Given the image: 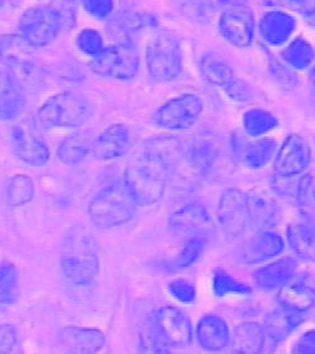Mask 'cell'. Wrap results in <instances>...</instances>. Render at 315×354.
Returning <instances> with one entry per match:
<instances>
[{
  "instance_id": "obj_1",
  "label": "cell",
  "mask_w": 315,
  "mask_h": 354,
  "mask_svg": "<svg viewBox=\"0 0 315 354\" xmlns=\"http://www.w3.org/2000/svg\"><path fill=\"white\" fill-rule=\"evenodd\" d=\"M168 171V165L144 151L129 160L124 182L138 205L149 207L163 198Z\"/></svg>"
},
{
  "instance_id": "obj_2",
  "label": "cell",
  "mask_w": 315,
  "mask_h": 354,
  "mask_svg": "<svg viewBox=\"0 0 315 354\" xmlns=\"http://www.w3.org/2000/svg\"><path fill=\"white\" fill-rule=\"evenodd\" d=\"M60 268L68 282L84 286L98 274L99 256L95 243L86 230L78 228L68 234L61 248Z\"/></svg>"
},
{
  "instance_id": "obj_3",
  "label": "cell",
  "mask_w": 315,
  "mask_h": 354,
  "mask_svg": "<svg viewBox=\"0 0 315 354\" xmlns=\"http://www.w3.org/2000/svg\"><path fill=\"white\" fill-rule=\"evenodd\" d=\"M137 205L125 182H119L99 192L88 212L95 227L111 230L128 223L135 214Z\"/></svg>"
},
{
  "instance_id": "obj_4",
  "label": "cell",
  "mask_w": 315,
  "mask_h": 354,
  "mask_svg": "<svg viewBox=\"0 0 315 354\" xmlns=\"http://www.w3.org/2000/svg\"><path fill=\"white\" fill-rule=\"evenodd\" d=\"M92 106L77 93L64 92L48 99L39 111V122L46 129H72L90 118Z\"/></svg>"
},
{
  "instance_id": "obj_5",
  "label": "cell",
  "mask_w": 315,
  "mask_h": 354,
  "mask_svg": "<svg viewBox=\"0 0 315 354\" xmlns=\"http://www.w3.org/2000/svg\"><path fill=\"white\" fill-rule=\"evenodd\" d=\"M146 64L151 77L158 82H171L178 78L183 66L179 41L171 34H157L148 46Z\"/></svg>"
},
{
  "instance_id": "obj_6",
  "label": "cell",
  "mask_w": 315,
  "mask_h": 354,
  "mask_svg": "<svg viewBox=\"0 0 315 354\" xmlns=\"http://www.w3.org/2000/svg\"><path fill=\"white\" fill-rule=\"evenodd\" d=\"M203 112V103L194 94H183L160 105L153 117L154 123L169 131H185L195 124Z\"/></svg>"
},
{
  "instance_id": "obj_7",
  "label": "cell",
  "mask_w": 315,
  "mask_h": 354,
  "mask_svg": "<svg viewBox=\"0 0 315 354\" xmlns=\"http://www.w3.org/2000/svg\"><path fill=\"white\" fill-rule=\"evenodd\" d=\"M63 18L57 9L50 7L32 8L20 18L21 37L33 46L50 44L59 34Z\"/></svg>"
},
{
  "instance_id": "obj_8",
  "label": "cell",
  "mask_w": 315,
  "mask_h": 354,
  "mask_svg": "<svg viewBox=\"0 0 315 354\" xmlns=\"http://www.w3.org/2000/svg\"><path fill=\"white\" fill-rule=\"evenodd\" d=\"M10 139L15 156L26 165L41 167L48 163L49 147L32 119L20 120L14 125Z\"/></svg>"
},
{
  "instance_id": "obj_9",
  "label": "cell",
  "mask_w": 315,
  "mask_h": 354,
  "mask_svg": "<svg viewBox=\"0 0 315 354\" xmlns=\"http://www.w3.org/2000/svg\"><path fill=\"white\" fill-rule=\"evenodd\" d=\"M139 68V57L129 46L103 48L92 62L93 72L113 79L128 80L133 78Z\"/></svg>"
},
{
  "instance_id": "obj_10",
  "label": "cell",
  "mask_w": 315,
  "mask_h": 354,
  "mask_svg": "<svg viewBox=\"0 0 315 354\" xmlns=\"http://www.w3.org/2000/svg\"><path fill=\"white\" fill-rule=\"evenodd\" d=\"M171 234L187 241L204 239L214 232V222L202 204H188L173 213L169 219Z\"/></svg>"
},
{
  "instance_id": "obj_11",
  "label": "cell",
  "mask_w": 315,
  "mask_h": 354,
  "mask_svg": "<svg viewBox=\"0 0 315 354\" xmlns=\"http://www.w3.org/2000/svg\"><path fill=\"white\" fill-rule=\"evenodd\" d=\"M218 221L231 236L243 234L250 225L249 198L239 189H227L218 203Z\"/></svg>"
},
{
  "instance_id": "obj_12",
  "label": "cell",
  "mask_w": 315,
  "mask_h": 354,
  "mask_svg": "<svg viewBox=\"0 0 315 354\" xmlns=\"http://www.w3.org/2000/svg\"><path fill=\"white\" fill-rule=\"evenodd\" d=\"M153 327L168 348H187L193 341L189 318L175 307H163L158 310Z\"/></svg>"
},
{
  "instance_id": "obj_13",
  "label": "cell",
  "mask_w": 315,
  "mask_h": 354,
  "mask_svg": "<svg viewBox=\"0 0 315 354\" xmlns=\"http://www.w3.org/2000/svg\"><path fill=\"white\" fill-rule=\"evenodd\" d=\"M310 160L312 151L308 142L298 134H290L276 151L274 171L278 177H298L308 168Z\"/></svg>"
},
{
  "instance_id": "obj_14",
  "label": "cell",
  "mask_w": 315,
  "mask_h": 354,
  "mask_svg": "<svg viewBox=\"0 0 315 354\" xmlns=\"http://www.w3.org/2000/svg\"><path fill=\"white\" fill-rule=\"evenodd\" d=\"M220 33L236 48L249 46L254 35V18L247 8L239 7L224 12L219 21Z\"/></svg>"
},
{
  "instance_id": "obj_15",
  "label": "cell",
  "mask_w": 315,
  "mask_h": 354,
  "mask_svg": "<svg viewBox=\"0 0 315 354\" xmlns=\"http://www.w3.org/2000/svg\"><path fill=\"white\" fill-rule=\"evenodd\" d=\"M131 145L129 128L124 124L112 125L93 142L92 151L99 160H114L125 156Z\"/></svg>"
},
{
  "instance_id": "obj_16",
  "label": "cell",
  "mask_w": 315,
  "mask_h": 354,
  "mask_svg": "<svg viewBox=\"0 0 315 354\" xmlns=\"http://www.w3.org/2000/svg\"><path fill=\"white\" fill-rule=\"evenodd\" d=\"M298 262L292 257H284L268 263L253 273V281L258 288L264 290H279L293 281L298 272Z\"/></svg>"
},
{
  "instance_id": "obj_17",
  "label": "cell",
  "mask_w": 315,
  "mask_h": 354,
  "mask_svg": "<svg viewBox=\"0 0 315 354\" xmlns=\"http://www.w3.org/2000/svg\"><path fill=\"white\" fill-rule=\"evenodd\" d=\"M285 250V241L280 234L271 230H260L244 247L242 261L247 264L271 261Z\"/></svg>"
},
{
  "instance_id": "obj_18",
  "label": "cell",
  "mask_w": 315,
  "mask_h": 354,
  "mask_svg": "<svg viewBox=\"0 0 315 354\" xmlns=\"http://www.w3.org/2000/svg\"><path fill=\"white\" fill-rule=\"evenodd\" d=\"M305 313L293 312L288 309H276L273 310L265 319L264 332L267 338V346L270 348L278 347L280 343L285 341L289 335L294 332L302 324Z\"/></svg>"
},
{
  "instance_id": "obj_19",
  "label": "cell",
  "mask_w": 315,
  "mask_h": 354,
  "mask_svg": "<svg viewBox=\"0 0 315 354\" xmlns=\"http://www.w3.org/2000/svg\"><path fill=\"white\" fill-rule=\"evenodd\" d=\"M195 335L199 346L209 352H222L230 343L229 327L218 315H204L198 323Z\"/></svg>"
},
{
  "instance_id": "obj_20",
  "label": "cell",
  "mask_w": 315,
  "mask_h": 354,
  "mask_svg": "<svg viewBox=\"0 0 315 354\" xmlns=\"http://www.w3.org/2000/svg\"><path fill=\"white\" fill-rule=\"evenodd\" d=\"M61 347L74 353H97L104 347L105 335L98 329L66 327L58 335Z\"/></svg>"
},
{
  "instance_id": "obj_21",
  "label": "cell",
  "mask_w": 315,
  "mask_h": 354,
  "mask_svg": "<svg viewBox=\"0 0 315 354\" xmlns=\"http://www.w3.org/2000/svg\"><path fill=\"white\" fill-rule=\"evenodd\" d=\"M280 308L307 313L315 307V287L308 279L289 282L276 295Z\"/></svg>"
},
{
  "instance_id": "obj_22",
  "label": "cell",
  "mask_w": 315,
  "mask_h": 354,
  "mask_svg": "<svg viewBox=\"0 0 315 354\" xmlns=\"http://www.w3.org/2000/svg\"><path fill=\"white\" fill-rule=\"evenodd\" d=\"M26 106L24 95L12 73L0 69V119L14 120Z\"/></svg>"
},
{
  "instance_id": "obj_23",
  "label": "cell",
  "mask_w": 315,
  "mask_h": 354,
  "mask_svg": "<svg viewBox=\"0 0 315 354\" xmlns=\"http://www.w3.org/2000/svg\"><path fill=\"white\" fill-rule=\"evenodd\" d=\"M230 343L236 353H262L267 348L264 328L256 322H244L236 326Z\"/></svg>"
},
{
  "instance_id": "obj_24",
  "label": "cell",
  "mask_w": 315,
  "mask_h": 354,
  "mask_svg": "<svg viewBox=\"0 0 315 354\" xmlns=\"http://www.w3.org/2000/svg\"><path fill=\"white\" fill-rule=\"evenodd\" d=\"M290 250L304 261L315 262V222L303 219L290 224L287 230Z\"/></svg>"
},
{
  "instance_id": "obj_25",
  "label": "cell",
  "mask_w": 315,
  "mask_h": 354,
  "mask_svg": "<svg viewBox=\"0 0 315 354\" xmlns=\"http://www.w3.org/2000/svg\"><path fill=\"white\" fill-rule=\"evenodd\" d=\"M296 29V19L284 12H270L260 20L259 32L273 46L284 44Z\"/></svg>"
},
{
  "instance_id": "obj_26",
  "label": "cell",
  "mask_w": 315,
  "mask_h": 354,
  "mask_svg": "<svg viewBox=\"0 0 315 354\" xmlns=\"http://www.w3.org/2000/svg\"><path fill=\"white\" fill-rule=\"evenodd\" d=\"M248 198L250 225L258 230H268L279 222L280 212L274 201L262 196H248Z\"/></svg>"
},
{
  "instance_id": "obj_27",
  "label": "cell",
  "mask_w": 315,
  "mask_h": 354,
  "mask_svg": "<svg viewBox=\"0 0 315 354\" xmlns=\"http://www.w3.org/2000/svg\"><path fill=\"white\" fill-rule=\"evenodd\" d=\"M144 151L162 160L168 167H171L183 158L185 148L180 139L174 138V137H162V138L151 139L149 142H146Z\"/></svg>"
},
{
  "instance_id": "obj_28",
  "label": "cell",
  "mask_w": 315,
  "mask_h": 354,
  "mask_svg": "<svg viewBox=\"0 0 315 354\" xmlns=\"http://www.w3.org/2000/svg\"><path fill=\"white\" fill-rule=\"evenodd\" d=\"M200 69L205 80L214 86L225 88L236 79L231 66L216 54L204 55Z\"/></svg>"
},
{
  "instance_id": "obj_29",
  "label": "cell",
  "mask_w": 315,
  "mask_h": 354,
  "mask_svg": "<svg viewBox=\"0 0 315 354\" xmlns=\"http://www.w3.org/2000/svg\"><path fill=\"white\" fill-rule=\"evenodd\" d=\"M278 145L273 139L262 138L245 147L243 153L244 163L250 169H262L276 157Z\"/></svg>"
},
{
  "instance_id": "obj_30",
  "label": "cell",
  "mask_w": 315,
  "mask_h": 354,
  "mask_svg": "<svg viewBox=\"0 0 315 354\" xmlns=\"http://www.w3.org/2000/svg\"><path fill=\"white\" fill-rule=\"evenodd\" d=\"M33 197V180L24 174L10 178L4 187V201L10 207L24 205L29 203Z\"/></svg>"
},
{
  "instance_id": "obj_31",
  "label": "cell",
  "mask_w": 315,
  "mask_h": 354,
  "mask_svg": "<svg viewBox=\"0 0 315 354\" xmlns=\"http://www.w3.org/2000/svg\"><path fill=\"white\" fill-rule=\"evenodd\" d=\"M92 147L93 143L89 142L88 137L77 134L63 140L58 149V156L64 165H78L88 157L92 151Z\"/></svg>"
},
{
  "instance_id": "obj_32",
  "label": "cell",
  "mask_w": 315,
  "mask_h": 354,
  "mask_svg": "<svg viewBox=\"0 0 315 354\" xmlns=\"http://www.w3.org/2000/svg\"><path fill=\"white\" fill-rule=\"evenodd\" d=\"M244 129L250 137H260L276 129L278 119L274 114L264 109H251L243 117Z\"/></svg>"
},
{
  "instance_id": "obj_33",
  "label": "cell",
  "mask_w": 315,
  "mask_h": 354,
  "mask_svg": "<svg viewBox=\"0 0 315 354\" xmlns=\"http://www.w3.org/2000/svg\"><path fill=\"white\" fill-rule=\"evenodd\" d=\"M284 60L294 69L302 71L310 66L314 59V49L303 38H296L283 52Z\"/></svg>"
},
{
  "instance_id": "obj_34",
  "label": "cell",
  "mask_w": 315,
  "mask_h": 354,
  "mask_svg": "<svg viewBox=\"0 0 315 354\" xmlns=\"http://www.w3.org/2000/svg\"><path fill=\"white\" fill-rule=\"evenodd\" d=\"M219 154V147L213 139H199L191 148V162L199 171H208L216 165Z\"/></svg>"
},
{
  "instance_id": "obj_35",
  "label": "cell",
  "mask_w": 315,
  "mask_h": 354,
  "mask_svg": "<svg viewBox=\"0 0 315 354\" xmlns=\"http://www.w3.org/2000/svg\"><path fill=\"white\" fill-rule=\"evenodd\" d=\"M213 292L217 297L248 295L251 293L249 286L236 279L223 269H217L213 274Z\"/></svg>"
},
{
  "instance_id": "obj_36",
  "label": "cell",
  "mask_w": 315,
  "mask_h": 354,
  "mask_svg": "<svg viewBox=\"0 0 315 354\" xmlns=\"http://www.w3.org/2000/svg\"><path fill=\"white\" fill-rule=\"evenodd\" d=\"M18 297V272L13 263L0 264V302L10 304Z\"/></svg>"
},
{
  "instance_id": "obj_37",
  "label": "cell",
  "mask_w": 315,
  "mask_h": 354,
  "mask_svg": "<svg viewBox=\"0 0 315 354\" xmlns=\"http://www.w3.org/2000/svg\"><path fill=\"white\" fill-rule=\"evenodd\" d=\"M30 48L33 46L23 37H7L0 43V54L9 63L18 64L30 54Z\"/></svg>"
},
{
  "instance_id": "obj_38",
  "label": "cell",
  "mask_w": 315,
  "mask_h": 354,
  "mask_svg": "<svg viewBox=\"0 0 315 354\" xmlns=\"http://www.w3.org/2000/svg\"><path fill=\"white\" fill-rule=\"evenodd\" d=\"M204 239H191L187 241V244L182 252L178 254L174 261L171 262V267L174 269L188 268L193 263L197 261L204 250Z\"/></svg>"
},
{
  "instance_id": "obj_39",
  "label": "cell",
  "mask_w": 315,
  "mask_h": 354,
  "mask_svg": "<svg viewBox=\"0 0 315 354\" xmlns=\"http://www.w3.org/2000/svg\"><path fill=\"white\" fill-rule=\"evenodd\" d=\"M79 49L89 55H98L103 50V38L94 29H84L77 38Z\"/></svg>"
},
{
  "instance_id": "obj_40",
  "label": "cell",
  "mask_w": 315,
  "mask_h": 354,
  "mask_svg": "<svg viewBox=\"0 0 315 354\" xmlns=\"http://www.w3.org/2000/svg\"><path fill=\"white\" fill-rule=\"evenodd\" d=\"M168 290L173 298L180 303H193L197 298V289L187 279H175L168 284Z\"/></svg>"
},
{
  "instance_id": "obj_41",
  "label": "cell",
  "mask_w": 315,
  "mask_h": 354,
  "mask_svg": "<svg viewBox=\"0 0 315 354\" xmlns=\"http://www.w3.org/2000/svg\"><path fill=\"white\" fill-rule=\"evenodd\" d=\"M83 6L88 13L97 18H105L112 13L114 0H83Z\"/></svg>"
},
{
  "instance_id": "obj_42",
  "label": "cell",
  "mask_w": 315,
  "mask_h": 354,
  "mask_svg": "<svg viewBox=\"0 0 315 354\" xmlns=\"http://www.w3.org/2000/svg\"><path fill=\"white\" fill-rule=\"evenodd\" d=\"M18 346V335L12 326H0V353L13 352Z\"/></svg>"
},
{
  "instance_id": "obj_43",
  "label": "cell",
  "mask_w": 315,
  "mask_h": 354,
  "mask_svg": "<svg viewBox=\"0 0 315 354\" xmlns=\"http://www.w3.org/2000/svg\"><path fill=\"white\" fill-rule=\"evenodd\" d=\"M225 91L236 102H247L251 97V91L239 79H234L230 84L225 86Z\"/></svg>"
},
{
  "instance_id": "obj_44",
  "label": "cell",
  "mask_w": 315,
  "mask_h": 354,
  "mask_svg": "<svg viewBox=\"0 0 315 354\" xmlns=\"http://www.w3.org/2000/svg\"><path fill=\"white\" fill-rule=\"evenodd\" d=\"M294 353L315 354V329L305 332L293 346Z\"/></svg>"
},
{
  "instance_id": "obj_45",
  "label": "cell",
  "mask_w": 315,
  "mask_h": 354,
  "mask_svg": "<svg viewBox=\"0 0 315 354\" xmlns=\"http://www.w3.org/2000/svg\"><path fill=\"white\" fill-rule=\"evenodd\" d=\"M210 6L216 8H223L225 10L233 8L244 7L247 0H207Z\"/></svg>"
},
{
  "instance_id": "obj_46",
  "label": "cell",
  "mask_w": 315,
  "mask_h": 354,
  "mask_svg": "<svg viewBox=\"0 0 315 354\" xmlns=\"http://www.w3.org/2000/svg\"><path fill=\"white\" fill-rule=\"evenodd\" d=\"M310 78L313 80V83H314L315 86V66H313V69H312V73H310Z\"/></svg>"
},
{
  "instance_id": "obj_47",
  "label": "cell",
  "mask_w": 315,
  "mask_h": 354,
  "mask_svg": "<svg viewBox=\"0 0 315 354\" xmlns=\"http://www.w3.org/2000/svg\"><path fill=\"white\" fill-rule=\"evenodd\" d=\"M269 4H278L280 0H267Z\"/></svg>"
},
{
  "instance_id": "obj_48",
  "label": "cell",
  "mask_w": 315,
  "mask_h": 354,
  "mask_svg": "<svg viewBox=\"0 0 315 354\" xmlns=\"http://www.w3.org/2000/svg\"><path fill=\"white\" fill-rule=\"evenodd\" d=\"M313 100H314V103H315V86H314V91H313Z\"/></svg>"
},
{
  "instance_id": "obj_49",
  "label": "cell",
  "mask_w": 315,
  "mask_h": 354,
  "mask_svg": "<svg viewBox=\"0 0 315 354\" xmlns=\"http://www.w3.org/2000/svg\"><path fill=\"white\" fill-rule=\"evenodd\" d=\"M3 3H4V0H0V7L3 6Z\"/></svg>"
},
{
  "instance_id": "obj_50",
  "label": "cell",
  "mask_w": 315,
  "mask_h": 354,
  "mask_svg": "<svg viewBox=\"0 0 315 354\" xmlns=\"http://www.w3.org/2000/svg\"><path fill=\"white\" fill-rule=\"evenodd\" d=\"M313 193H314V197H315V189L313 190Z\"/></svg>"
}]
</instances>
